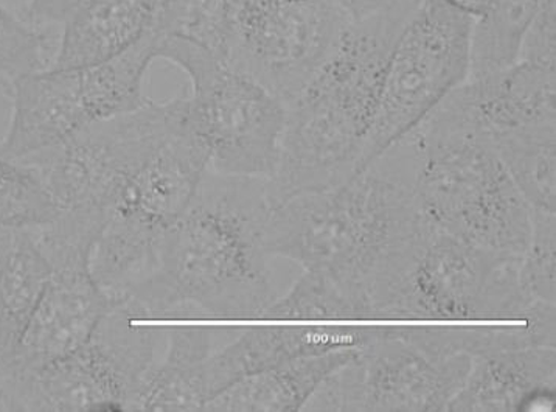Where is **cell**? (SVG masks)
Returning <instances> with one entry per match:
<instances>
[{
	"mask_svg": "<svg viewBox=\"0 0 556 412\" xmlns=\"http://www.w3.org/2000/svg\"><path fill=\"white\" fill-rule=\"evenodd\" d=\"M420 2L389 0L352 21L324 67L288 104L276 168L266 179L273 208L352 178L390 53Z\"/></svg>",
	"mask_w": 556,
	"mask_h": 412,
	"instance_id": "obj_3",
	"label": "cell"
},
{
	"mask_svg": "<svg viewBox=\"0 0 556 412\" xmlns=\"http://www.w3.org/2000/svg\"><path fill=\"white\" fill-rule=\"evenodd\" d=\"M386 325H263L202 360L200 382L205 403L238 379L294 358L356 349L374 341ZM204 403V404H205Z\"/></svg>",
	"mask_w": 556,
	"mask_h": 412,
	"instance_id": "obj_15",
	"label": "cell"
},
{
	"mask_svg": "<svg viewBox=\"0 0 556 412\" xmlns=\"http://www.w3.org/2000/svg\"><path fill=\"white\" fill-rule=\"evenodd\" d=\"M123 299L72 355L0 386L5 411H129L154 366L156 335Z\"/></svg>",
	"mask_w": 556,
	"mask_h": 412,
	"instance_id": "obj_11",
	"label": "cell"
},
{
	"mask_svg": "<svg viewBox=\"0 0 556 412\" xmlns=\"http://www.w3.org/2000/svg\"><path fill=\"white\" fill-rule=\"evenodd\" d=\"M146 34L122 55L78 68H47L12 79V121L0 157L20 161L71 139L93 123L139 110L147 103L143 78L156 55Z\"/></svg>",
	"mask_w": 556,
	"mask_h": 412,
	"instance_id": "obj_7",
	"label": "cell"
},
{
	"mask_svg": "<svg viewBox=\"0 0 556 412\" xmlns=\"http://www.w3.org/2000/svg\"><path fill=\"white\" fill-rule=\"evenodd\" d=\"M58 41L45 28L25 23L0 5V77L7 82L50 68Z\"/></svg>",
	"mask_w": 556,
	"mask_h": 412,
	"instance_id": "obj_26",
	"label": "cell"
},
{
	"mask_svg": "<svg viewBox=\"0 0 556 412\" xmlns=\"http://www.w3.org/2000/svg\"><path fill=\"white\" fill-rule=\"evenodd\" d=\"M55 204L30 170L0 157V224L27 229L52 222Z\"/></svg>",
	"mask_w": 556,
	"mask_h": 412,
	"instance_id": "obj_27",
	"label": "cell"
},
{
	"mask_svg": "<svg viewBox=\"0 0 556 412\" xmlns=\"http://www.w3.org/2000/svg\"><path fill=\"white\" fill-rule=\"evenodd\" d=\"M540 0H493L479 20L472 21L469 77L478 78L510 67L518 61L523 35Z\"/></svg>",
	"mask_w": 556,
	"mask_h": 412,
	"instance_id": "obj_24",
	"label": "cell"
},
{
	"mask_svg": "<svg viewBox=\"0 0 556 412\" xmlns=\"http://www.w3.org/2000/svg\"><path fill=\"white\" fill-rule=\"evenodd\" d=\"M0 411H5V410H3L2 399H0Z\"/></svg>",
	"mask_w": 556,
	"mask_h": 412,
	"instance_id": "obj_34",
	"label": "cell"
},
{
	"mask_svg": "<svg viewBox=\"0 0 556 412\" xmlns=\"http://www.w3.org/2000/svg\"><path fill=\"white\" fill-rule=\"evenodd\" d=\"M389 0H336L339 7L344 10L350 21L366 20L371 14L377 13Z\"/></svg>",
	"mask_w": 556,
	"mask_h": 412,
	"instance_id": "obj_31",
	"label": "cell"
},
{
	"mask_svg": "<svg viewBox=\"0 0 556 412\" xmlns=\"http://www.w3.org/2000/svg\"><path fill=\"white\" fill-rule=\"evenodd\" d=\"M182 123L184 96L167 103L147 101L14 162L34 173L58 212L96 213L104 223L126 180Z\"/></svg>",
	"mask_w": 556,
	"mask_h": 412,
	"instance_id": "obj_10",
	"label": "cell"
},
{
	"mask_svg": "<svg viewBox=\"0 0 556 412\" xmlns=\"http://www.w3.org/2000/svg\"><path fill=\"white\" fill-rule=\"evenodd\" d=\"M519 262L521 259L493 254L429 223L382 321L526 320L540 302L523 292Z\"/></svg>",
	"mask_w": 556,
	"mask_h": 412,
	"instance_id": "obj_9",
	"label": "cell"
},
{
	"mask_svg": "<svg viewBox=\"0 0 556 412\" xmlns=\"http://www.w3.org/2000/svg\"><path fill=\"white\" fill-rule=\"evenodd\" d=\"M212 352L207 328H175L169 336L167 357L151 367L129 411H202L205 401L200 366Z\"/></svg>",
	"mask_w": 556,
	"mask_h": 412,
	"instance_id": "obj_21",
	"label": "cell"
},
{
	"mask_svg": "<svg viewBox=\"0 0 556 412\" xmlns=\"http://www.w3.org/2000/svg\"><path fill=\"white\" fill-rule=\"evenodd\" d=\"M49 263L24 229L0 266V366L23 338L50 279Z\"/></svg>",
	"mask_w": 556,
	"mask_h": 412,
	"instance_id": "obj_22",
	"label": "cell"
},
{
	"mask_svg": "<svg viewBox=\"0 0 556 412\" xmlns=\"http://www.w3.org/2000/svg\"><path fill=\"white\" fill-rule=\"evenodd\" d=\"M490 140L530 208L556 213V123L515 129Z\"/></svg>",
	"mask_w": 556,
	"mask_h": 412,
	"instance_id": "obj_23",
	"label": "cell"
},
{
	"mask_svg": "<svg viewBox=\"0 0 556 412\" xmlns=\"http://www.w3.org/2000/svg\"><path fill=\"white\" fill-rule=\"evenodd\" d=\"M154 0H83L64 21L50 68L106 63L131 49L150 25Z\"/></svg>",
	"mask_w": 556,
	"mask_h": 412,
	"instance_id": "obj_18",
	"label": "cell"
},
{
	"mask_svg": "<svg viewBox=\"0 0 556 412\" xmlns=\"http://www.w3.org/2000/svg\"><path fill=\"white\" fill-rule=\"evenodd\" d=\"M443 2L447 3L451 9L457 10V12L476 21L486 13L493 0H443Z\"/></svg>",
	"mask_w": 556,
	"mask_h": 412,
	"instance_id": "obj_32",
	"label": "cell"
},
{
	"mask_svg": "<svg viewBox=\"0 0 556 412\" xmlns=\"http://www.w3.org/2000/svg\"><path fill=\"white\" fill-rule=\"evenodd\" d=\"M224 60L285 107L334 52L352 21L336 0H226Z\"/></svg>",
	"mask_w": 556,
	"mask_h": 412,
	"instance_id": "obj_12",
	"label": "cell"
},
{
	"mask_svg": "<svg viewBox=\"0 0 556 412\" xmlns=\"http://www.w3.org/2000/svg\"><path fill=\"white\" fill-rule=\"evenodd\" d=\"M415 195L432 226L493 252L521 259L533 209L513 183L493 143L447 96L414 132Z\"/></svg>",
	"mask_w": 556,
	"mask_h": 412,
	"instance_id": "obj_4",
	"label": "cell"
},
{
	"mask_svg": "<svg viewBox=\"0 0 556 412\" xmlns=\"http://www.w3.org/2000/svg\"><path fill=\"white\" fill-rule=\"evenodd\" d=\"M451 97L489 139L551 125L556 123V68L518 60L493 74L468 78Z\"/></svg>",
	"mask_w": 556,
	"mask_h": 412,
	"instance_id": "obj_17",
	"label": "cell"
},
{
	"mask_svg": "<svg viewBox=\"0 0 556 412\" xmlns=\"http://www.w3.org/2000/svg\"><path fill=\"white\" fill-rule=\"evenodd\" d=\"M156 42L157 58L190 79L186 122L207 150L208 170L269 179L287 121L283 101L204 47L173 38Z\"/></svg>",
	"mask_w": 556,
	"mask_h": 412,
	"instance_id": "obj_6",
	"label": "cell"
},
{
	"mask_svg": "<svg viewBox=\"0 0 556 412\" xmlns=\"http://www.w3.org/2000/svg\"><path fill=\"white\" fill-rule=\"evenodd\" d=\"M147 32L156 39H182L224 58L226 0H154Z\"/></svg>",
	"mask_w": 556,
	"mask_h": 412,
	"instance_id": "obj_25",
	"label": "cell"
},
{
	"mask_svg": "<svg viewBox=\"0 0 556 412\" xmlns=\"http://www.w3.org/2000/svg\"><path fill=\"white\" fill-rule=\"evenodd\" d=\"M270 211L265 178L207 170L159 246L153 270L123 299L142 321L186 310L263 320L277 299L265 246Z\"/></svg>",
	"mask_w": 556,
	"mask_h": 412,
	"instance_id": "obj_2",
	"label": "cell"
},
{
	"mask_svg": "<svg viewBox=\"0 0 556 412\" xmlns=\"http://www.w3.org/2000/svg\"><path fill=\"white\" fill-rule=\"evenodd\" d=\"M118 302L93 280L89 265L52 270L16 352L0 366V386L72 355Z\"/></svg>",
	"mask_w": 556,
	"mask_h": 412,
	"instance_id": "obj_14",
	"label": "cell"
},
{
	"mask_svg": "<svg viewBox=\"0 0 556 412\" xmlns=\"http://www.w3.org/2000/svg\"><path fill=\"white\" fill-rule=\"evenodd\" d=\"M471 34V17L443 0H421L390 53L374 121L352 178L414 132L467 82Z\"/></svg>",
	"mask_w": 556,
	"mask_h": 412,
	"instance_id": "obj_8",
	"label": "cell"
},
{
	"mask_svg": "<svg viewBox=\"0 0 556 412\" xmlns=\"http://www.w3.org/2000/svg\"><path fill=\"white\" fill-rule=\"evenodd\" d=\"M519 284L534 302H556V213L533 211L532 234L519 262Z\"/></svg>",
	"mask_w": 556,
	"mask_h": 412,
	"instance_id": "obj_28",
	"label": "cell"
},
{
	"mask_svg": "<svg viewBox=\"0 0 556 412\" xmlns=\"http://www.w3.org/2000/svg\"><path fill=\"white\" fill-rule=\"evenodd\" d=\"M518 60L556 68V0H540Z\"/></svg>",
	"mask_w": 556,
	"mask_h": 412,
	"instance_id": "obj_29",
	"label": "cell"
},
{
	"mask_svg": "<svg viewBox=\"0 0 556 412\" xmlns=\"http://www.w3.org/2000/svg\"><path fill=\"white\" fill-rule=\"evenodd\" d=\"M207 170V150L184 118L126 180L89 257L93 280L112 298L123 299L153 270L159 246L189 208Z\"/></svg>",
	"mask_w": 556,
	"mask_h": 412,
	"instance_id": "obj_5",
	"label": "cell"
},
{
	"mask_svg": "<svg viewBox=\"0 0 556 412\" xmlns=\"http://www.w3.org/2000/svg\"><path fill=\"white\" fill-rule=\"evenodd\" d=\"M395 330L435 355L476 357L519 347H556V309L555 303H536L529 316L516 324L395 325Z\"/></svg>",
	"mask_w": 556,
	"mask_h": 412,
	"instance_id": "obj_20",
	"label": "cell"
},
{
	"mask_svg": "<svg viewBox=\"0 0 556 412\" xmlns=\"http://www.w3.org/2000/svg\"><path fill=\"white\" fill-rule=\"evenodd\" d=\"M556 347L532 346L471 357L468 377L446 411H554Z\"/></svg>",
	"mask_w": 556,
	"mask_h": 412,
	"instance_id": "obj_16",
	"label": "cell"
},
{
	"mask_svg": "<svg viewBox=\"0 0 556 412\" xmlns=\"http://www.w3.org/2000/svg\"><path fill=\"white\" fill-rule=\"evenodd\" d=\"M83 0H30L27 9L28 21L36 27L63 25Z\"/></svg>",
	"mask_w": 556,
	"mask_h": 412,
	"instance_id": "obj_30",
	"label": "cell"
},
{
	"mask_svg": "<svg viewBox=\"0 0 556 412\" xmlns=\"http://www.w3.org/2000/svg\"><path fill=\"white\" fill-rule=\"evenodd\" d=\"M357 349V347H356ZM355 349L294 358L238 379L204 404L202 411H303L325 379L352 358Z\"/></svg>",
	"mask_w": 556,
	"mask_h": 412,
	"instance_id": "obj_19",
	"label": "cell"
},
{
	"mask_svg": "<svg viewBox=\"0 0 556 412\" xmlns=\"http://www.w3.org/2000/svg\"><path fill=\"white\" fill-rule=\"evenodd\" d=\"M469 366L471 357L426 352L386 325L325 379L303 411H446Z\"/></svg>",
	"mask_w": 556,
	"mask_h": 412,
	"instance_id": "obj_13",
	"label": "cell"
},
{
	"mask_svg": "<svg viewBox=\"0 0 556 412\" xmlns=\"http://www.w3.org/2000/svg\"><path fill=\"white\" fill-rule=\"evenodd\" d=\"M417 170V146L407 134L353 178L274 205L267 254L333 285L355 321H382L428 230L415 195Z\"/></svg>",
	"mask_w": 556,
	"mask_h": 412,
	"instance_id": "obj_1",
	"label": "cell"
},
{
	"mask_svg": "<svg viewBox=\"0 0 556 412\" xmlns=\"http://www.w3.org/2000/svg\"><path fill=\"white\" fill-rule=\"evenodd\" d=\"M17 233H20V229L0 224V266L5 262L14 244H16Z\"/></svg>",
	"mask_w": 556,
	"mask_h": 412,
	"instance_id": "obj_33",
	"label": "cell"
}]
</instances>
